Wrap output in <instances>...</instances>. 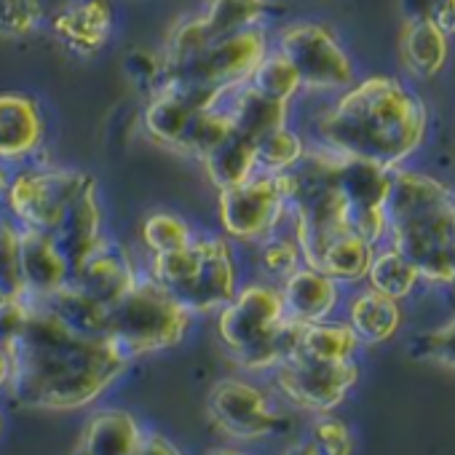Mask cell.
I'll return each instance as SVG.
<instances>
[{
    "instance_id": "cell-47",
    "label": "cell",
    "mask_w": 455,
    "mask_h": 455,
    "mask_svg": "<svg viewBox=\"0 0 455 455\" xmlns=\"http://www.w3.org/2000/svg\"><path fill=\"white\" fill-rule=\"evenodd\" d=\"M244 4H255V6H268V0H244Z\"/></svg>"
},
{
    "instance_id": "cell-46",
    "label": "cell",
    "mask_w": 455,
    "mask_h": 455,
    "mask_svg": "<svg viewBox=\"0 0 455 455\" xmlns=\"http://www.w3.org/2000/svg\"><path fill=\"white\" fill-rule=\"evenodd\" d=\"M6 434V415H4V410H0V436Z\"/></svg>"
},
{
    "instance_id": "cell-43",
    "label": "cell",
    "mask_w": 455,
    "mask_h": 455,
    "mask_svg": "<svg viewBox=\"0 0 455 455\" xmlns=\"http://www.w3.org/2000/svg\"><path fill=\"white\" fill-rule=\"evenodd\" d=\"M282 455H319L316 450H314V444L306 439V442H295V444H290Z\"/></svg>"
},
{
    "instance_id": "cell-34",
    "label": "cell",
    "mask_w": 455,
    "mask_h": 455,
    "mask_svg": "<svg viewBox=\"0 0 455 455\" xmlns=\"http://www.w3.org/2000/svg\"><path fill=\"white\" fill-rule=\"evenodd\" d=\"M0 298H25L20 266V225L0 214Z\"/></svg>"
},
{
    "instance_id": "cell-20",
    "label": "cell",
    "mask_w": 455,
    "mask_h": 455,
    "mask_svg": "<svg viewBox=\"0 0 455 455\" xmlns=\"http://www.w3.org/2000/svg\"><path fill=\"white\" fill-rule=\"evenodd\" d=\"M346 322L362 346H378L396 335L402 324L399 300H391L370 287L356 290L346 303Z\"/></svg>"
},
{
    "instance_id": "cell-48",
    "label": "cell",
    "mask_w": 455,
    "mask_h": 455,
    "mask_svg": "<svg viewBox=\"0 0 455 455\" xmlns=\"http://www.w3.org/2000/svg\"><path fill=\"white\" fill-rule=\"evenodd\" d=\"M452 231H455V201H452Z\"/></svg>"
},
{
    "instance_id": "cell-2",
    "label": "cell",
    "mask_w": 455,
    "mask_h": 455,
    "mask_svg": "<svg viewBox=\"0 0 455 455\" xmlns=\"http://www.w3.org/2000/svg\"><path fill=\"white\" fill-rule=\"evenodd\" d=\"M428 110L391 76L354 81L314 116V142L399 169L426 140Z\"/></svg>"
},
{
    "instance_id": "cell-41",
    "label": "cell",
    "mask_w": 455,
    "mask_h": 455,
    "mask_svg": "<svg viewBox=\"0 0 455 455\" xmlns=\"http://www.w3.org/2000/svg\"><path fill=\"white\" fill-rule=\"evenodd\" d=\"M132 455H185L169 436L158 434V431H148L142 434V442L137 444V450Z\"/></svg>"
},
{
    "instance_id": "cell-27",
    "label": "cell",
    "mask_w": 455,
    "mask_h": 455,
    "mask_svg": "<svg viewBox=\"0 0 455 455\" xmlns=\"http://www.w3.org/2000/svg\"><path fill=\"white\" fill-rule=\"evenodd\" d=\"M49 311H54L70 330L84 332V335H105L108 327V311L102 303L92 300L89 295H84L81 290H76L70 282L54 292L52 298L41 300Z\"/></svg>"
},
{
    "instance_id": "cell-45",
    "label": "cell",
    "mask_w": 455,
    "mask_h": 455,
    "mask_svg": "<svg viewBox=\"0 0 455 455\" xmlns=\"http://www.w3.org/2000/svg\"><path fill=\"white\" fill-rule=\"evenodd\" d=\"M209 455H252V452L239 450V447H220V450H214V452H209Z\"/></svg>"
},
{
    "instance_id": "cell-44",
    "label": "cell",
    "mask_w": 455,
    "mask_h": 455,
    "mask_svg": "<svg viewBox=\"0 0 455 455\" xmlns=\"http://www.w3.org/2000/svg\"><path fill=\"white\" fill-rule=\"evenodd\" d=\"M9 177H12V169L0 164V214H6L4 212V198H6V188H9Z\"/></svg>"
},
{
    "instance_id": "cell-12",
    "label": "cell",
    "mask_w": 455,
    "mask_h": 455,
    "mask_svg": "<svg viewBox=\"0 0 455 455\" xmlns=\"http://www.w3.org/2000/svg\"><path fill=\"white\" fill-rule=\"evenodd\" d=\"M140 276L142 266L132 250L105 234L102 242L70 271V284L105 308H113L137 284Z\"/></svg>"
},
{
    "instance_id": "cell-1",
    "label": "cell",
    "mask_w": 455,
    "mask_h": 455,
    "mask_svg": "<svg viewBox=\"0 0 455 455\" xmlns=\"http://www.w3.org/2000/svg\"><path fill=\"white\" fill-rule=\"evenodd\" d=\"M6 351L12 359L9 399L44 412H78L97 404L132 367L105 335L76 332L33 300L25 327Z\"/></svg>"
},
{
    "instance_id": "cell-36",
    "label": "cell",
    "mask_w": 455,
    "mask_h": 455,
    "mask_svg": "<svg viewBox=\"0 0 455 455\" xmlns=\"http://www.w3.org/2000/svg\"><path fill=\"white\" fill-rule=\"evenodd\" d=\"M308 442L319 455H354V436L351 428L335 415H316L311 423Z\"/></svg>"
},
{
    "instance_id": "cell-42",
    "label": "cell",
    "mask_w": 455,
    "mask_h": 455,
    "mask_svg": "<svg viewBox=\"0 0 455 455\" xmlns=\"http://www.w3.org/2000/svg\"><path fill=\"white\" fill-rule=\"evenodd\" d=\"M9 378H12V359H9V351L0 346V391H6Z\"/></svg>"
},
{
    "instance_id": "cell-18",
    "label": "cell",
    "mask_w": 455,
    "mask_h": 455,
    "mask_svg": "<svg viewBox=\"0 0 455 455\" xmlns=\"http://www.w3.org/2000/svg\"><path fill=\"white\" fill-rule=\"evenodd\" d=\"M145 428L124 407L94 410L70 455H132Z\"/></svg>"
},
{
    "instance_id": "cell-26",
    "label": "cell",
    "mask_w": 455,
    "mask_h": 455,
    "mask_svg": "<svg viewBox=\"0 0 455 455\" xmlns=\"http://www.w3.org/2000/svg\"><path fill=\"white\" fill-rule=\"evenodd\" d=\"M364 282L370 290H375L391 300H404L412 295L420 276H418L415 266L402 252H396L388 244H380L372 255V263H370Z\"/></svg>"
},
{
    "instance_id": "cell-14",
    "label": "cell",
    "mask_w": 455,
    "mask_h": 455,
    "mask_svg": "<svg viewBox=\"0 0 455 455\" xmlns=\"http://www.w3.org/2000/svg\"><path fill=\"white\" fill-rule=\"evenodd\" d=\"M46 28L76 57H97L116 33L110 0H70L46 17Z\"/></svg>"
},
{
    "instance_id": "cell-5",
    "label": "cell",
    "mask_w": 455,
    "mask_h": 455,
    "mask_svg": "<svg viewBox=\"0 0 455 455\" xmlns=\"http://www.w3.org/2000/svg\"><path fill=\"white\" fill-rule=\"evenodd\" d=\"M217 222L236 247H255L266 236L290 228L287 172H255L236 188L217 190Z\"/></svg>"
},
{
    "instance_id": "cell-35",
    "label": "cell",
    "mask_w": 455,
    "mask_h": 455,
    "mask_svg": "<svg viewBox=\"0 0 455 455\" xmlns=\"http://www.w3.org/2000/svg\"><path fill=\"white\" fill-rule=\"evenodd\" d=\"M46 28L38 0H0V38H28Z\"/></svg>"
},
{
    "instance_id": "cell-39",
    "label": "cell",
    "mask_w": 455,
    "mask_h": 455,
    "mask_svg": "<svg viewBox=\"0 0 455 455\" xmlns=\"http://www.w3.org/2000/svg\"><path fill=\"white\" fill-rule=\"evenodd\" d=\"M407 20H426L444 36H455V0H404Z\"/></svg>"
},
{
    "instance_id": "cell-13",
    "label": "cell",
    "mask_w": 455,
    "mask_h": 455,
    "mask_svg": "<svg viewBox=\"0 0 455 455\" xmlns=\"http://www.w3.org/2000/svg\"><path fill=\"white\" fill-rule=\"evenodd\" d=\"M46 148V116L36 97L0 92V164L17 169Z\"/></svg>"
},
{
    "instance_id": "cell-40",
    "label": "cell",
    "mask_w": 455,
    "mask_h": 455,
    "mask_svg": "<svg viewBox=\"0 0 455 455\" xmlns=\"http://www.w3.org/2000/svg\"><path fill=\"white\" fill-rule=\"evenodd\" d=\"M30 316L28 298H0V346H9Z\"/></svg>"
},
{
    "instance_id": "cell-3",
    "label": "cell",
    "mask_w": 455,
    "mask_h": 455,
    "mask_svg": "<svg viewBox=\"0 0 455 455\" xmlns=\"http://www.w3.org/2000/svg\"><path fill=\"white\" fill-rule=\"evenodd\" d=\"M217 338L231 362L250 372L266 375L298 351L306 324L284 314L282 292L266 279L242 282L239 292L217 314Z\"/></svg>"
},
{
    "instance_id": "cell-32",
    "label": "cell",
    "mask_w": 455,
    "mask_h": 455,
    "mask_svg": "<svg viewBox=\"0 0 455 455\" xmlns=\"http://www.w3.org/2000/svg\"><path fill=\"white\" fill-rule=\"evenodd\" d=\"M266 12L268 6L244 4V0H206V6L198 17L209 38L217 41V38L234 36L255 25H266Z\"/></svg>"
},
{
    "instance_id": "cell-11",
    "label": "cell",
    "mask_w": 455,
    "mask_h": 455,
    "mask_svg": "<svg viewBox=\"0 0 455 455\" xmlns=\"http://www.w3.org/2000/svg\"><path fill=\"white\" fill-rule=\"evenodd\" d=\"M198 271L177 300L198 319L217 314L242 287V263L236 244L220 231H198Z\"/></svg>"
},
{
    "instance_id": "cell-8",
    "label": "cell",
    "mask_w": 455,
    "mask_h": 455,
    "mask_svg": "<svg viewBox=\"0 0 455 455\" xmlns=\"http://www.w3.org/2000/svg\"><path fill=\"white\" fill-rule=\"evenodd\" d=\"M271 44L298 70L303 94L335 97L356 81V70L348 52L343 49L332 28L322 22H287L276 33H271Z\"/></svg>"
},
{
    "instance_id": "cell-22",
    "label": "cell",
    "mask_w": 455,
    "mask_h": 455,
    "mask_svg": "<svg viewBox=\"0 0 455 455\" xmlns=\"http://www.w3.org/2000/svg\"><path fill=\"white\" fill-rule=\"evenodd\" d=\"M196 113L198 110H193L174 89L161 84L153 94H148V102L142 108V129L153 142L177 153Z\"/></svg>"
},
{
    "instance_id": "cell-4",
    "label": "cell",
    "mask_w": 455,
    "mask_h": 455,
    "mask_svg": "<svg viewBox=\"0 0 455 455\" xmlns=\"http://www.w3.org/2000/svg\"><path fill=\"white\" fill-rule=\"evenodd\" d=\"M196 316L145 271L137 284L108 311L105 338L137 362L185 343Z\"/></svg>"
},
{
    "instance_id": "cell-28",
    "label": "cell",
    "mask_w": 455,
    "mask_h": 455,
    "mask_svg": "<svg viewBox=\"0 0 455 455\" xmlns=\"http://www.w3.org/2000/svg\"><path fill=\"white\" fill-rule=\"evenodd\" d=\"M196 234L198 231L188 217L169 209H158L145 214L140 225V244L145 247V255H158L188 247L196 239Z\"/></svg>"
},
{
    "instance_id": "cell-30",
    "label": "cell",
    "mask_w": 455,
    "mask_h": 455,
    "mask_svg": "<svg viewBox=\"0 0 455 455\" xmlns=\"http://www.w3.org/2000/svg\"><path fill=\"white\" fill-rule=\"evenodd\" d=\"M234 134V124L231 116L225 113L222 105L209 108V110H198L190 118V126L182 137V145L177 150V156L182 158H193V161H204L217 145H222L228 137Z\"/></svg>"
},
{
    "instance_id": "cell-25",
    "label": "cell",
    "mask_w": 455,
    "mask_h": 455,
    "mask_svg": "<svg viewBox=\"0 0 455 455\" xmlns=\"http://www.w3.org/2000/svg\"><path fill=\"white\" fill-rule=\"evenodd\" d=\"M359 346L362 343L356 332L348 327V322L346 319L338 322L332 316L327 322L306 324L295 354L314 359V362H346V359H356Z\"/></svg>"
},
{
    "instance_id": "cell-9",
    "label": "cell",
    "mask_w": 455,
    "mask_h": 455,
    "mask_svg": "<svg viewBox=\"0 0 455 455\" xmlns=\"http://www.w3.org/2000/svg\"><path fill=\"white\" fill-rule=\"evenodd\" d=\"M274 394L292 410L327 415L346 402L351 388L359 383L356 359L346 362H314L292 354L271 372Z\"/></svg>"
},
{
    "instance_id": "cell-19",
    "label": "cell",
    "mask_w": 455,
    "mask_h": 455,
    "mask_svg": "<svg viewBox=\"0 0 455 455\" xmlns=\"http://www.w3.org/2000/svg\"><path fill=\"white\" fill-rule=\"evenodd\" d=\"M225 113L231 116L234 124V134L250 140V142H260L263 137H268L271 132L292 124V105L287 102H276L263 97L260 92H255L250 84L236 86L231 94L222 100Z\"/></svg>"
},
{
    "instance_id": "cell-33",
    "label": "cell",
    "mask_w": 455,
    "mask_h": 455,
    "mask_svg": "<svg viewBox=\"0 0 455 455\" xmlns=\"http://www.w3.org/2000/svg\"><path fill=\"white\" fill-rule=\"evenodd\" d=\"M308 150V140L292 126H282L258 142V169L260 172H292Z\"/></svg>"
},
{
    "instance_id": "cell-31",
    "label": "cell",
    "mask_w": 455,
    "mask_h": 455,
    "mask_svg": "<svg viewBox=\"0 0 455 455\" xmlns=\"http://www.w3.org/2000/svg\"><path fill=\"white\" fill-rule=\"evenodd\" d=\"M247 84L255 92H260L263 97L276 100V102H287V105H295V100L303 94L298 70L292 68V62L279 49H274V44H271V52L260 60V65L255 68V73L250 76Z\"/></svg>"
},
{
    "instance_id": "cell-10",
    "label": "cell",
    "mask_w": 455,
    "mask_h": 455,
    "mask_svg": "<svg viewBox=\"0 0 455 455\" xmlns=\"http://www.w3.org/2000/svg\"><path fill=\"white\" fill-rule=\"evenodd\" d=\"M268 52H271V30L268 25H255L234 36L212 41L193 62H188L180 73L169 78L193 81L228 94L250 81V76L255 73V68Z\"/></svg>"
},
{
    "instance_id": "cell-38",
    "label": "cell",
    "mask_w": 455,
    "mask_h": 455,
    "mask_svg": "<svg viewBox=\"0 0 455 455\" xmlns=\"http://www.w3.org/2000/svg\"><path fill=\"white\" fill-rule=\"evenodd\" d=\"M415 356L452 367L455 370V319L450 324H444L442 330L426 332L415 340Z\"/></svg>"
},
{
    "instance_id": "cell-16",
    "label": "cell",
    "mask_w": 455,
    "mask_h": 455,
    "mask_svg": "<svg viewBox=\"0 0 455 455\" xmlns=\"http://www.w3.org/2000/svg\"><path fill=\"white\" fill-rule=\"evenodd\" d=\"M54 242L60 244L70 271L102 242L105 236V209L100 201V185L92 180L65 209L60 225L52 231Z\"/></svg>"
},
{
    "instance_id": "cell-6",
    "label": "cell",
    "mask_w": 455,
    "mask_h": 455,
    "mask_svg": "<svg viewBox=\"0 0 455 455\" xmlns=\"http://www.w3.org/2000/svg\"><path fill=\"white\" fill-rule=\"evenodd\" d=\"M92 180L94 174L89 172L57 166L38 156L36 161L12 169L4 212L20 228L52 234L60 225L65 209Z\"/></svg>"
},
{
    "instance_id": "cell-15",
    "label": "cell",
    "mask_w": 455,
    "mask_h": 455,
    "mask_svg": "<svg viewBox=\"0 0 455 455\" xmlns=\"http://www.w3.org/2000/svg\"><path fill=\"white\" fill-rule=\"evenodd\" d=\"M20 266L25 298L33 303L52 298L70 282V266L54 236L46 231L20 228Z\"/></svg>"
},
{
    "instance_id": "cell-29",
    "label": "cell",
    "mask_w": 455,
    "mask_h": 455,
    "mask_svg": "<svg viewBox=\"0 0 455 455\" xmlns=\"http://www.w3.org/2000/svg\"><path fill=\"white\" fill-rule=\"evenodd\" d=\"M252 250H255L252 260H255L258 276L271 284H282L290 274H295L303 266V252L290 228H282V231L266 236Z\"/></svg>"
},
{
    "instance_id": "cell-21",
    "label": "cell",
    "mask_w": 455,
    "mask_h": 455,
    "mask_svg": "<svg viewBox=\"0 0 455 455\" xmlns=\"http://www.w3.org/2000/svg\"><path fill=\"white\" fill-rule=\"evenodd\" d=\"M399 54L407 73L428 81L442 73L450 54V36L426 20H407L399 36Z\"/></svg>"
},
{
    "instance_id": "cell-23",
    "label": "cell",
    "mask_w": 455,
    "mask_h": 455,
    "mask_svg": "<svg viewBox=\"0 0 455 455\" xmlns=\"http://www.w3.org/2000/svg\"><path fill=\"white\" fill-rule=\"evenodd\" d=\"M201 169L214 190L236 188L244 180H250L255 172H260L258 169V145L239 134H231L201 161Z\"/></svg>"
},
{
    "instance_id": "cell-24",
    "label": "cell",
    "mask_w": 455,
    "mask_h": 455,
    "mask_svg": "<svg viewBox=\"0 0 455 455\" xmlns=\"http://www.w3.org/2000/svg\"><path fill=\"white\" fill-rule=\"evenodd\" d=\"M375 250L378 247L364 242L362 236L343 234L322 252V258L314 268L322 271L324 276H330L332 282H338L340 287H356L364 282Z\"/></svg>"
},
{
    "instance_id": "cell-7",
    "label": "cell",
    "mask_w": 455,
    "mask_h": 455,
    "mask_svg": "<svg viewBox=\"0 0 455 455\" xmlns=\"http://www.w3.org/2000/svg\"><path fill=\"white\" fill-rule=\"evenodd\" d=\"M206 415L222 436L239 444L282 436L292 423L287 404L274 391L239 375L220 378L209 388Z\"/></svg>"
},
{
    "instance_id": "cell-37",
    "label": "cell",
    "mask_w": 455,
    "mask_h": 455,
    "mask_svg": "<svg viewBox=\"0 0 455 455\" xmlns=\"http://www.w3.org/2000/svg\"><path fill=\"white\" fill-rule=\"evenodd\" d=\"M124 73L145 94H153L166 78L161 52H150V49H132L124 57Z\"/></svg>"
},
{
    "instance_id": "cell-17",
    "label": "cell",
    "mask_w": 455,
    "mask_h": 455,
    "mask_svg": "<svg viewBox=\"0 0 455 455\" xmlns=\"http://www.w3.org/2000/svg\"><path fill=\"white\" fill-rule=\"evenodd\" d=\"M276 287L282 292L284 314L300 324L327 322L343 303V287L308 266H300Z\"/></svg>"
}]
</instances>
